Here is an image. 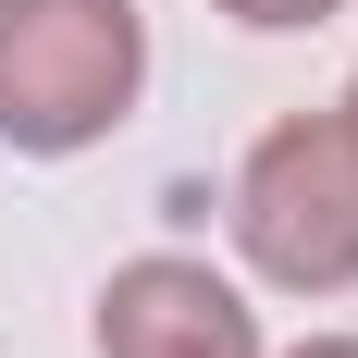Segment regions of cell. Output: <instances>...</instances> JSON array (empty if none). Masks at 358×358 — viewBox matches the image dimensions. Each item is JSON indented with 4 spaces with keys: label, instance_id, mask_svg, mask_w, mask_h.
<instances>
[{
    "label": "cell",
    "instance_id": "cell-5",
    "mask_svg": "<svg viewBox=\"0 0 358 358\" xmlns=\"http://www.w3.org/2000/svg\"><path fill=\"white\" fill-rule=\"evenodd\" d=\"M285 358H358V334H309V346H285Z\"/></svg>",
    "mask_w": 358,
    "mask_h": 358
},
{
    "label": "cell",
    "instance_id": "cell-1",
    "mask_svg": "<svg viewBox=\"0 0 358 358\" xmlns=\"http://www.w3.org/2000/svg\"><path fill=\"white\" fill-rule=\"evenodd\" d=\"M148 87V13L136 0H0V136L62 161L99 148Z\"/></svg>",
    "mask_w": 358,
    "mask_h": 358
},
{
    "label": "cell",
    "instance_id": "cell-3",
    "mask_svg": "<svg viewBox=\"0 0 358 358\" xmlns=\"http://www.w3.org/2000/svg\"><path fill=\"white\" fill-rule=\"evenodd\" d=\"M99 358H272V346H259V309L235 272L148 248L99 285Z\"/></svg>",
    "mask_w": 358,
    "mask_h": 358
},
{
    "label": "cell",
    "instance_id": "cell-6",
    "mask_svg": "<svg viewBox=\"0 0 358 358\" xmlns=\"http://www.w3.org/2000/svg\"><path fill=\"white\" fill-rule=\"evenodd\" d=\"M346 124H358V87H346Z\"/></svg>",
    "mask_w": 358,
    "mask_h": 358
},
{
    "label": "cell",
    "instance_id": "cell-2",
    "mask_svg": "<svg viewBox=\"0 0 358 358\" xmlns=\"http://www.w3.org/2000/svg\"><path fill=\"white\" fill-rule=\"evenodd\" d=\"M235 248L285 296L358 285V124L346 111H296L235 161Z\"/></svg>",
    "mask_w": 358,
    "mask_h": 358
},
{
    "label": "cell",
    "instance_id": "cell-4",
    "mask_svg": "<svg viewBox=\"0 0 358 358\" xmlns=\"http://www.w3.org/2000/svg\"><path fill=\"white\" fill-rule=\"evenodd\" d=\"M235 25H259V37H285V25H334L346 0H222Z\"/></svg>",
    "mask_w": 358,
    "mask_h": 358
}]
</instances>
